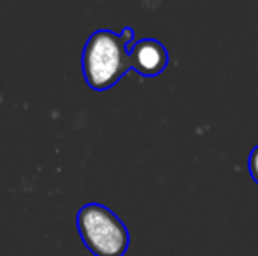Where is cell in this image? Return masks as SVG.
<instances>
[{"label":"cell","instance_id":"3","mask_svg":"<svg viewBox=\"0 0 258 256\" xmlns=\"http://www.w3.org/2000/svg\"><path fill=\"white\" fill-rule=\"evenodd\" d=\"M132 70L143 77H155L165 70L169 53L165 46L156 39H141L128 49Z\"/></svg>","mask_w":258,"mask_h":256},{"label":"cell","instance_id":"2","mask_svg":"<svg viewBox=\"0 0 258 256\" xmlns=\"http://www.w3.org/2000/svg\"><path fill=\"white\" fill-rule=\"evenodd\" d=\"M76 226L93 256H125L130 235L125 223L102 204H86L76 214Z\"/></svg>","mask_w":258,"mask_h":256},{"label":"cell","instance_id":"1","mask_svg":"<svg viewBox=\"0 0 258 256\" xmlns=\"http://www.w3.org/2000/svg\"><path fill=\"white\" fill-rule=\"evenodd\" d=\"M136 42L132 28H123L121 34L97 30L88 37L83 48L81 67L86 84L95 92L112 88L119 79L132 70L128 49Z\"/></svg>","mask_w":258,"mask_h":256},{"label":"cell","instance_id":"4","mask_svg":"<svg viewBox=\"0 0 258 256\" xmlns=\"http://www.w3.org/2000/svg\"><path fill=\"white\" fill-rule=\"evenodd\" d=\"M248 168H249V176H251V179L258 185V146L253 147L251 153H249Z\"/></svg>","mask_w":258,"mask_h":256}]
</instances>
